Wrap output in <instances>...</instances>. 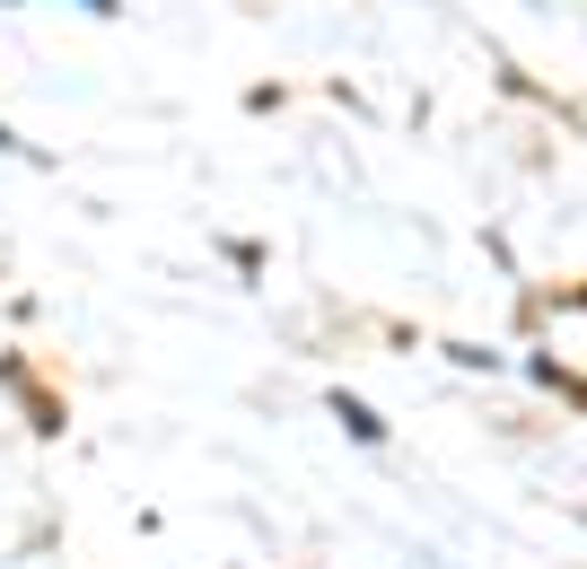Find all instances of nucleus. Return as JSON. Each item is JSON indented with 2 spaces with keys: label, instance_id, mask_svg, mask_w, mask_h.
I'll return each instance as SVG.
<instances>
[{
  "label": "nucleus",
  "instance_id": "nucleus-1",
  "mask_svg": "<svg viewBox=\"0 0 587 569\" xmlns=\"http://www.w3.org/2000/svg\"><path fill=\"white\" fill-rule=\"evenodd\" d=\"M334 412H343V421H352V439H377V430H386V421H377V412H368V403H334Z\"/></svg>",
  "mask_w": 587,
  "mask_h": 569
}]
</instances>
